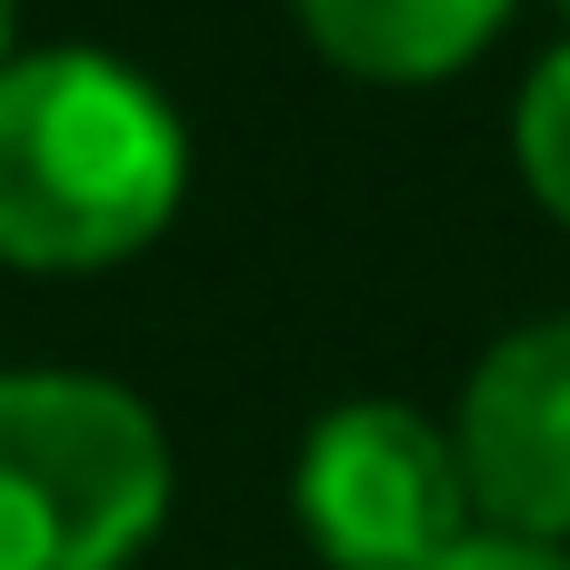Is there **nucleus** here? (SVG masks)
Segmentation results:
<instances>
[{
  "label": "nucleus",
  "instance_id": "nucleus-1",
  "mask_svg": "<svg viewBox=\"0 0 570 570\" xmlns=\"http://www.w3.org/2000/svg\"><path fill=\"white\" fill-rule=\"evenodd\" d=\"M180 110L110 50L0 60V250L100 271L180 210Z\"/></svg>",
  "mask_w": 570,
  "mask_h": 570
},
{
  "label": "nucleus",
  "instance_id": "nucleus-2",
  "mask_svg": "<svg viewBox=\"0 0 570 570\" xmlns=\"http://www.w3.org/2000/svg\"><path fill=\"white\" fill-rule=\"evenodd\" d=\"M170 511L160 421L90 371L0 381V570H120Z\"/></svg>",
  "mask_w": 570,
  "mask_h": 570
},
{
  "label": "nucleus",
  "instance_id": "nucleus-3",
  "mask_svg": "<svg viewBox=\"0 0 570 570\" xmlns=\"http://www.w3.org/2000/svg\"><path fill=\"white\" fill-rule=\"evenodd\" d=\"M301 531L331 570H431L471 541L451 431L401 401H351L301 441Z\"/></svg>",
  "mask_w": 570,
  "mask_h": 570
},
{
  "label": "nucleus",
  "instance_id": "nucleus-4",
  "mask_svg": "<svg viewBox=\"0 0 570 570\" xmlns=\"http://www.w3.org/2000/svg\"><path fill=\"white\" fill-rule=\"evenodd\" d=\"M461 491L501 541H561L570 531V321H531L491 341V361L461 391Z\"/></svg>",
  "mask_w": 570,
  "mask_h": 570
},
{
  "label": "nucleus",
  "instance_id": "nucleus-5",
  "mask_svg": "<svg viewBox=\"0 0 570 570\" xmlns=\"http://www.w3.org/2000/svg\"><path fill=\"white\" fill-rule=\"evenodd\" d=\"M291 10L361 80H441L511 20V0H291Z\"/></svg>",
  "mask_w": 570,
  "mask_h": 570
},
{
  "label": "nucleus",
  "instance_id": "nucleus-6",
  "mask_svg": "<svg viewBox=\"0 0 570 570\" xmlns=\"http://www.w3.org/2000/svg\"><path fill=\"white\" fill-rule=\"evenodd\" d=\"M511 150H521V180L541 190V210L570 230V40L521 80V120H511Z\"/></svg>",
  "mask_w": 570,
  "mask_h": 570
},
{
  "label": "nucleus",
  "instance_id": "nucleus-7",
  "mask_svg": "<svg viewBox=\"0 0 570 570\" xmlns=\"http://www.w3.org/2000/svg\"><path fill=\"white\" fill-rule=\"evenodd\" d=\"M431 570H570V551H551V541H461L451 561H431Z\"/></svg>",
  "mask_w": 570,
  "mask_h": 570
},
{
  "label": "nucleus",
  "instance_id": "nucleus-8",
  "mask_svg": "<svg viewBox=\"0 0 570 570\" xmlns=\"http://www.w3.org/2000/svg\"><path fill=\"white\" fill-rule=\"evenodd\" d=\"M0 40H10V0H0Z\"/></svg>",
  "mask_w": 570,
  "mask_h": 570
},
{
  "label": "nucleus",
  "instance_id": "nucleus-9",
  "mask_svg": "<svg viewBox=\"0 0 570 570\" xmlns=\"http://www.w3.org/2000/svg\"><path fill=\"white\" fill-rule=\"evenodd\" d=\"M561 10H570V0H561Z\"/></svg>",
  "mask_w": 570,
  "mask_h": 570
}]
</instances>
